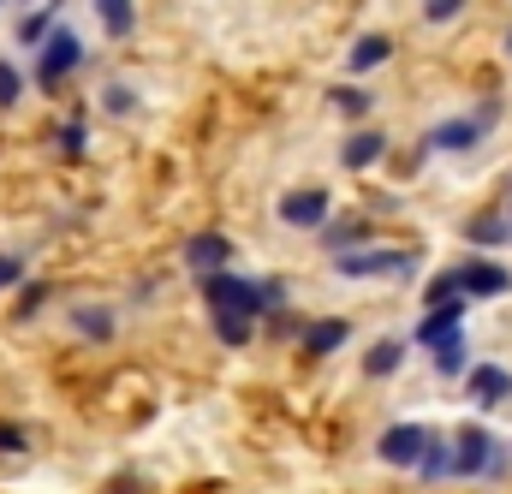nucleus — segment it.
I'll return each mask as SVG.
<instances>
[{
    "label": "nucleus",
    "mask_w": 512,
    "mask_h": 494,
    "mask_svg": "<svg viewBox=\"0 0 512 494\" xmlns=\"http://www.w3.org/2000/svg\"><path fill=\"white\" fill-rule=\"evenodd\" d=\"M453 477H489V471H501L507 465V447L483 429V423H465L459 435H453Z\"/></svg>",
    "instance_id": "f257e3e1"
},
{
    "label": "nucleus",
    "mask_w": 512,
    "mask_h": 494,
    "mask_svg": "<svg viewBox=\"0 0 512 494\" xmlns=\"http://www.w3.org/2000/svg\"><path fill=\"white\" fill-rule=\"evenodd\" d=\"M197 286H203V298L215 304V316H245V322H251V316H262V304H268L262 286L239 280V274H227V268H221V274H203Z\"/></svg>",
    "instance_id": "f03ea898"
},
{
    "label": "nucleus",
    "mask_w": 512,
    "mask_h": 494,
    "mask_svg": "<svg viewBox=\"0 0 512 494\" xmlns=\"http://www.w3.org/2000/svg\"><path fill=\"white\" fill-rule=\"evenodd\" d=\"M42 42H48V48H42V66H36V78L54 90V84H60V78H66L78 60H84V42H78V30H72V24H60V30H54V36H42Z\"/></svg>",
    "instance_id": "7ed1b4c3"
},
{
    "label": "nucleus",
    "mask_w": 512,
    "mask_h": 494,
    "mask_svg": "<svg viewBox=\"0 0 512 494\" xmlns=\"http://www.w3.org/2000/svg\"><path fill=\"white\" fill-rule=\"evenodd\" d=\"M411 256L405 250H340V274L346 280H370V274H405Z\"/></svg>",
    "instance_id": "20e7f679"
},
{
    "label": "nucleus",
    "mask_w": 512,
    "mask_h": 494,
    "mask_svg": "<svg viewBox=\"0 0 512 494\" xmlns=\"http://www.w3.org/2000/svg\"><path fill=\"white\" fill-rule=\"evenodd\" d=\"M453 286L459 292H477V298H501L512 286V274L501 262H465V268H453Z\"/></svg>",
    "instance_id": "39448f33"
},
{
    "label": "nucleus",
    "mask_w": 512,
    "mask_h": 494,
    "mask_svg": "<svg viewBox=\"0 0 512 494\" xmlns=\"http://www.w3.org/2000/svg\"><path fill=\"white\" fill-rule=\"evenodd\" d=\"M423 441H429V435H423L417 423H393L382 441H376V453H382V465H417V459H423Z\"/></svg>",
    "instance_id": "423d86ee"
},
{
    "label": "nucleus",
    "mask_w": 512,
    "mask_h": 494,
    "mask_svg": "<svg viewBox=\"0 0 512 494\" xmlns=\"http://www.w3.org/2000/svg\"><path fill=\"white\" fill-rule=\"evenodd\" d=\"M459 322H465V298H447V304H435V310L423 316L417 340H423V346H453V340H459Z\"/></svg>",
    "instance_id": "0eeeda50"
},
{
    "label": "nucleus",
    "mask_w": 512,
    "mask_h": 494,
    "mask_svg": "<svg viewBox=\"0 0 512 494\" xmlns=\"http://www.w3.org/2000/svg\"><path fill=\"white\" fill-rule=\"evenodd\" d=\"M280 221L286 227H322L328 221V191H286L280 197Z\"/></svg>",
    "instance_id": "6e6552de"
},
{
    "label": "nucleus",
    "mask_w": 512,
    "mask_h": 494,
    "mask_svg": "<svg viewBox=\"0 0 512 494\" xmlns=\"http://www.w3.org/2000/svg\"><path fill=\"white\" fill-rule=\"evenodd\" d=\"M227 256H233V245H227L221 233H197V239L185 245V262L197 268V280H203V274H221V268H227Z\"/></svg>",
    "instance_id": "1a4fd4ad"
},
{
    "label": "nucleus",
    "mask_w": 512,
    "mask_h": 494,
    "mask_svg": "<svg viewBox=\"0 0 512 494\" xmlns=\"http://www.w3.org/2000/svg\"><path fill=\"white\" fill-rule=\"evenodd\" d=\"M346 334H352V322H340V316H322V322H310V328H304V352H310V358H328V352H334Z\"/></svg>",
    "instance_id": "9d476101"
},
{
    "label": "nucleus",
    "mask_w": 512,
    "mask_h": 494,
    "mask_svg": "<svg viewBox=\"0 0 512 494\" xmlns=\"http://www.w3.org/2000/svg\"><path fill=\"white\" fill-rule=\"evenodd\" d=\"M382 149H387L382 131H352V137L340 143V161H346V167H370V161H382Z\"/></svg>",
    "instance_id": "9b49d317"
},
{
    "label": "nucleus",
    "mask_w": 512,
    "mask_h": 494,
    "mask_svg": "<svg viewBox=\"0 0 512 494\" xmlns=\"http://www.w3.org/2000/svg\"><path fill=\"white\" fill-rule=\"evenodd\" d=\"M477 137H483V125H477V120H447V125H435V131H429V143H435V149H471Z\"/></svg>",
    "instance_id": "f8f14e48"
},
{
    "label": "nucleus",
    "mask_w": 512,
    "mask_h": 494,
    "mask_svg": "<svg viewBox=\"0 0 512 494\" xmlns=\"http://www.w3.org/2000/svg\"><path fill=\"white\" fill-rule=\"evenodd\" d=\"M399 364H405V346H399V340H376V346L364 352V375H376V381L393 375Z\"/></svg>",
    "instance_id": "ddd939ff"
},
{
    "label": "nucleus",
    "mask_w": 512,
    "mask_h": 494,
    "mask_svg": "<svg viewBox=\"0 0 512 494\" xmlns=\"http://www.w3.org/2000/svg\"><path fill=\"white\" fill-rule=\"evenodd\" d=\"M471 393H477V405H501V399L512 393V375L507 370H477Z\"/></svg>",
    "instance_id": "4468645a"
},
{
    "label": "nucleus",
    "mask_w": 512,
    "mask_h": 494,
    "mask_svg": "<svg viewBox=\"0 0 512 494\" xmlns=\"http://www.w3.org/2000/svg\"><path fill=\"white\" fill-rule=\"evenodd\" d=\"M387 54H393V42H387V36H364V42H352V72H370V66H382Z\"/></svg>",
    "instance_id": "2eb2a0df"
},
{
    "label": "nucleus",
    "mask_w": 512,
    "mask_h": 494,
    "mask_svg": "<svg viewBox=\"0 0 512 494\" xmlns=\"http://www.w3.org/2000/svg\"><path fill=\"white\" fill-rule=\"evenodd\" d=\"M96 12H102V24H108L114 36H131V30H137V12H131V0H96Z\"/></svg>",
    "instance_id": "dca6fc26"
},
{
    "label": "nucleus",
    "mask_w": 512,
    "mask_h": 494,
    "mask_svg": "<svg viewBox=\"0 0 512 494\" xmlns=\"http://www.w3.org/2000/svg\"><path fill=\"white\" fill-rule=\"evenodd\" d=\"M417 471H423V477H453V453H447L441 441H423V459H417Z\"/></svg>",
    "instance_id": "f3484780"
},
{
    "label": "nucleus",
    "mask_w": 512,
    "mask_h": 494,
    "mask_svg": "<svg viewBox=\"0 0 512 494\" xmlns=\"http://www.w3.org/2000/svg\"><path fill=\"white\" fill-rule=\"evenodd\" d=\"M465 233H471L477 245H507V239H512V233H507V221H501V215H477V221H471Z\"/></svg>",
    "instance_id": "a211bd4d"
},
{
    "label": "nucleus",
    "mask_w": 512,
    "mask_h": 494,
    "mask_svg": "<svg viewBox=\"0 0 512 494\" xmlns=\"http://www.w3.org/2000/svg\"><path fill=\"white\" fill-rule=\"evenodd\" d=\"M78 328H84L90 340H114V316H108V310H96V304H84V310H78Z\"/></svg>",
    "instance_id": "6ab92c4d"
},
{
    "label": "nucleus",
    "mask_w": 512,
    "mask_h": 494,
    "mask_svg": "<svg viewBox=\"0 0 512 494\" xmlns=\"http://www.w3.org/2000/svg\"><path fill=\"white\" fill-rule=\"evenodd\" d=\"M322 239H328L334 250H346V245H364V239H370V227H364V221H346V227H328Z\"/></svg>",
    "instance_id": "aec40b11"
},
{
    "label": "nucleus",
    "mask_w": 512,
    "mask_h": 494,
    "mask_svg": "<svg viewBox=\"0 0 512 494\" xmlns=\"http://www.w3.org/2000/svg\"><path fill=\"white\" fill-rule=\"evenodd\" d=\"M215 334H221L227 346H245V340H251V322H245V316H215Z\"/></svg>",
    "instance_id": "412c9836"
},
{
    "label": "nucleus",
    "mask_w": 512,
    "mask_h": 494,
    "mask_svg": "<svg viewBox=\"0 0 512 494\" xmlns=\"http://www.w3.org/2000/svg\"><path fill=\"white\" fill-rule=\"evenodd\" d=\"M435 370H441V375H459V370H465V340H453V346H435Z\"/></svg>",
    "instance_id": "4be33fe9"
},
{
    "label": "nucleus",
    "mask_w": 512,
    "mask_h": 494,
    "mask_svg": "<svg viewBox=\"0 0 512 494\" xmlns=\"http://www.w3.org/2000/svg\"><path fill=\"white\" fill-rule=\"evenodd\" d=\"M453 12H465V0H423V18H429V24H441V18H453Z\"/></svg>",
    "instance_id": "5701e85b"
},
{
    "label": "nucleus",
    "mask_w": 512,
    "mask_h": 494,
    "mask_svg": "<svg viewBox=\"0 0 512 494\" xmlns=\"http://www.w3.org/2000/svg\"><path fill=\"white\" fill-rule=\"evenodd\" d=\"M0 102H18V72H12V60H0Z\"/></svg>",
    "instance_id": "b1692460"
},
{
    "label": "nucleus",
    "mask_w": 512,
    "mask_h": 494,
    "mask_svg": "<svg viewBox=\"0 0 512 494\" xmlns=\"http://www.w3.org/2000/svg\"><path fill=\"white\" fill-rule=\"evenodd\" d=\"M18 280H24V262H18V256H0V292L18 286Z\"/></svg>",
    "instance_id": "393cba45"
},
{
    "label": "nucleus",
    "mask_w": 512,
    "mask_h": 494,
    "mask_svg": "<svg viewBox=\"0 0 512 494\" xmlns=\"http://www.w3.org/2000/svg\"><path fill=\"white\" fill-rule=\"evenodd\" d=\"M60 149H66V155H78V149H84V125H78V120L60 125Z\"/></svg>",
    "instance_id": "a878e982"
},
{
    "label": "nucleus",
    "mask_w": 512,
    "mask_h": 494,
    "mask_svg": "<svg viewBox=\"0 0 512 494\" xmlns=\"http://www.w3.org/2000/svg\"><path fill=\"white\" fill-rule=\"evenodd\" d=\"M0 453H24V429H12V423H0Z\"/></svg>",
    "instance_id": "bb28decb"
},
{
    "label": "nucleus",
    "mask_w": 512,
    "mask_h": 494,
    "mask_svg": "<svg viewBox=\"0 0 512 494\" xmlns=\"http://www.w3.org/2000/svg\"><path fill=\"white\" fill-rule=\"evenodd\" d=\"M334 102H340V108H352V114H364V108H370V96H364V90H340Z\"/></svg>",
    "instance_id": "cd10ccee"
},
{
    "label": "nucleus",
    "mask_w": 512,
    "mask_h": 494,
    "mask_svg": "<svg viewBox=\"0 0 512 494\" xmlns=\"http://www.w3.org/2000/svg\"><path fill=\"white\" fill-rule=\"evenodd\" d=\"M42 30H48V12H36V18L24 24V42H42Z\"/></svg>",
    "instance_id": "c85d7f7f"
},
{
    "label": "nucleus",
    "mask_w": 512,
    "mask_h": 494,
    "mask_svg": "<svg viewBox=\"0 0 512 494\" xmlns=\"http://www.w3.org/2000/svg\"><path fill=\"white\" fill-rule=\"evenodd\" d=\"M507 233H512V215H507Z\"/></svg>",
    "instance_id": "c756f323"
}]
</instances>
